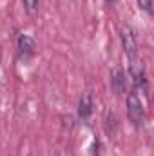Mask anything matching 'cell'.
Instances as JSON below:
<instances>
[{
	"instance_id": "3957f363",
	"label": "cell",
	"mask_w": 154,
	"mask_h": 156,
	"mask_svg": "<svg viewBox=\"0 0 154 156\" xmlns=\"http://www.w3.org/2000/svg\"><path fill=\"white\" fill-rule=\"evenodd\" d=\"M109 78H111V89H113V93H114L116 96L125 94V91H127V78H125V71H123L121 67L114 66V67L111 69Z\"/></svg>"
},
{
	"instance_id": "6da1fadb",
	"label": "cell",
	"mask_w": 154,
	"mask_h": 156,
	"mask_svg": "<svg viewBox=\"0 0 154 156\" xmlns=\"http://www.w3.org/2000/svg\"><path fill=\"white\" fill-rule=\"evenodd\" d=\"M127 116L132 122V125H136V127L143 123V118H145L143 104H142V100H140V96L136 93L127 94Z\"/></svg>"
},
{
	"instance_id": "8fae6325",
	"label": "cell",
	"mask_w": 154,
	"mask_h": 156,
	"mask_svg": "<svg viewBox=\"0 0 154 156\" xmlns=\"http://www.w3.org/2000/svg\"><path fill=\"white\" fill-rule=\"evenodd\" d=\"M58 156H71V154H69V153H60Z\"/></svg>"
},
{
	"instance_id": "52a82bcc",
	"label": "cell",
	"mask_w": 154,
	"mask_h": 156,
	"mask_svg": "<svg viewBox=\"0 0 154 156\" xmlns=\"http://www.w3.org/2000/svg\"><path fill=\"white\" fill-rule=\"evenodd\" d=\"M116 127H118V118L113 111H107L105 113V129H107V133H111V134H114Z\"/></svg>"
},
{
	"instance_id": "7c38bea8",
	"label": "cell",
	"mask_w": 154,
	"mask_h": 156,
	"mask_svg": "<svg viewBox=\"0 0 154 156\" xmlns=\"http://www.w3.org/2000/svg\"><path fill=\"white\" fill-rule=\"evenodd\" d=\"M107 2H114V0H107Z\"/></svg>"
},
{
	"instance_id": "30bf717a",
	"label": "cell",
	"mask_w": 154,
	"mask_h": 156,
	"mask_svg": "<svg viewBox=\"0 0 154 156\" xmlns=\"http://www.w3.org/2000/svg\"><path fill=\"white\" fill-rule=\"evenodd\" d=\"M62 120H64V127L65 129H73L75 127V118L73 116H64Z\"/></svg>"
},
{
	"instance_id": "5b68a950",
	"label": "cell",
	"mask_w": 154,
	"mask_h": 156,
	"mask_svg": "<svg viewBox=\"0 0 154 156\" xmlns=\"http://www.w3.org/2000/svg\"><path fill=\"white\" fill-rule=\"evenodd\" d=\"M16 44H18V49H20V53H24V55H33L35 51H37V42L31 38L29 35H18V38H16Z\"/></svg>"
},
{
	"instance_id": "4fadbf2b",
	"label": "cell",
	"mask_w": 154,
	"mask_h": 156,
	"mask_svg": "<svg viewBox=\"0 0 154 156\" xmlns=\"http://www.w3.org/2000/svg\"><path fill=\"white\" fill-rule=\"evenodd\" d=\"M0 53H2V47H0Z\"/></svg>"
},
{
	"instance_id": "9c48e42d",
	"label": "cell",
	"mask_w": 154,
	"mask_h": 156,
	"mask_svg": "<svg viewBox=\"0 0 154 156\" xmlns=\"http://www.w3.org/2000/svg\"><path fill=\"white\" fill-rule=\"evenodd\" d=\"M138 7L145 13H151L152 11V0H138Z\"/></svg>"
},
{
	"instance_id": "7a4b0ae2",
	"label": "cell",
	"mask_w": 154,
	"mask_h": 156,
	"mask_svg": "<svg viewBox=\"0 0 154 156\" xmlns=\"http://www.w3.org/2000/svg\"><path fill=\"white\" fill-rule=\"evenodd\" d=\"M120 38H121V45H123V51L129 58H136L138 55V40L136 35L132 31V27L129 24H121L120 26Z\"/></svg>"
},
{
	"instance_id": "277c9868",
	"label": "cell",
	"mask_w": 154,
	"mask_h": 156,
	"mask_svg": "<svg viewBox=\"0 0 154 156\" xmlns=\"http://www.w3.org/2000/svg\"><path fill=\"white\" fill-rule=\"evenodd\" d=\"M129 73L134 80V85H143L145 83V64L142 58H131V66H129Z\"/></svg>"
},
{
	"instance_id": "8992f818",
	"label": "cell",
	"mask_w": 154,
	"mask_h": 156,
	"mask_svg": "<svg viewBox=\"0 0 154 156\" xmlns=\"http://www.w3.org/2000/svg\"><path fill=\"white\" fill-rule=\"evenodd\" d=\"M91 113H93V98H91V94L85 93V94H82V98L78 102V116L82 120H87L91 116Z\"/></svg>"
},
{
	"instance_id": "ba28073f",
	"label": "cell",
	"mask_w": 154,
	"mask_h": 156,
	"mask_svg": "<svg viewBox=\"0 0 154 156\" xmlns=\"http://www.w3.org/2000/svg\"><path fill=\"white\" fill-rule=\"evenodd\" d=\"M24 2V9L29 13V15H35L38 11V5H40V0H22Z\"/></svg>"
}]
</instances>
